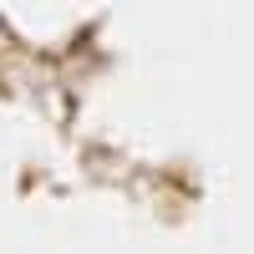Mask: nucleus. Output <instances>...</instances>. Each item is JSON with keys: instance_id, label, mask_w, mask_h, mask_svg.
<instances>
[]
</instances>
